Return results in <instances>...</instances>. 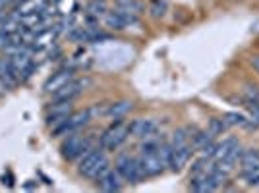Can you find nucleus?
<instances>
[{"mask_svg": "<svg viewBox=\"0 0 259 193\" xmlns=\"http://www.w3.org/2000/svg\"><path fill=\"white\" fill-rule=\"evenodd\" d=\"M128 135H130L128 124L124 120H114V124L108 129H105L103 135H101V141H99L101 143V149H107V151L118 149L120 145L128 139Z\"/></svg>", "mask_w": 259, "mask_h": 193, "instance_id": "nucleus-2", "label": "nucleus"}, {"mask_svg": "<svg viewBox=\"0 0 259 193\" xmlns=\"http://www.w3.org/2000/svg\"><path fill=\"white\" fill-rule=\"evenodd\" d=\"M192 137H194V135H190V129H188V128L176 129V131L172 133L170 145H172V147H182V145H190V143H192Z\"/></svg>", "mask_w": 259, "mask_h": 193, "instance_id": "nucleus-18", "label": "nucleus"}, {"mask_svg": "<svg viewBox=\"0 0 259 193\" xmlns=\"http://www.w3.org/2000/svg\"><path fill=\"white\" fill-rule=\"evenodd\" d=\"M157 133V122L149 118H138L130 124V135L138 137V139H143L147 135H153Z\"/></svg>", "mask_w": 259, "mask_h": 193, "instance_id": "nucleus-10", "label": "nucleus"}, {"mask_svg": "<svg viewBox=\"0 0 259 193\" xmlns=\"http://www.w3.org/2000/svg\"><path fill=\"white\" fill-rule=\"evenodd\" d=\"M74 79V72L72 70H60V72H56V74H53L47 81H45V91L47 93H56L58 89H62V87L66 85V83H70Z\"/></svg>", "mask_w": 259, "mask_h": 193, "instance_id": "nucleus-12", "label": "nucleus"}, {"mask_svg": "<svg viewBox=\"0 0 259 193\" xmlns=\"http://www.w3.org/2000/svg\"><path fill=\"white\" fill-rule=\"evenodd\" d=\"M223 118H225L228 126H246V122H248V118L244 114H240V112H227Z\"/></svg>", "mask_w": 259, "mask_h": 193, "instance_id": "nucleus-21", "label": "nucleus"}, {"mask_svg": "<svg viewBox=\"0 0 259 193\" xmlns=\"http://www.w3.org/2000/svg\"><path fill=\"white\" fill-rule=\"evenodd\" d=\"M58 27L56 29H45L41 31L37 37H35V41H33V49H37V51H43V49H51L56 41V35H58Z\"/></svg>", "mask_w": 259, "mask_h": 193, "instance_id": "nucleus-14", "label": "nucleus"}, {"mask_svg": "<svg viewBox=\"0 0 259 193\" xmlns=\"http://www.w3.org/2000/svg\"><path fill=\"white\" fill-rule=\"evenodd\" d=\"M192 153H194L192 143H190V145H182V147H172V155H170V161H168V168L174 172L182 170L184 166L188 164V161H190Z\"/></svg>", "mask_w": 259, "mask_h": 193, "instance_id": "nucleus-9", "label": "nucleus"}, {"mask_svg": "<svg viewBox=\"0 0 259 193\" xmlns=\"http://www.w3.org/2000/svg\"><path fill=\"white\" fill-rule=\"evenodd\" d=\"M108 170H110V161L105 157L103 149H91L79 161V172L89 180L97 182L99 178H103Z\"/></svg>", "mask_w": 259, "mask_h": 193, "instance_id": "nucleus-1", "label": "nucleus"}, {"mask_svg": "<svg viewBox=\"0 0 259 193\" xmlns=\"http://www.w3.org/2000/svg\"><path fill=\"white\" fill-rule=\"evenodd\" d=\"M138 161H140V166H141V170H143V176H145V178H149V176H159V174L166 168L164 162L159 159L157 153H141V157Z\"/></svg>", "mask_w": 259, "mask_h": 193, "instance_id": "nucleus-6", "label": "nucleus"}, {"mask_svg": "<svg viewBox=\"0 0 259 193\" xmlns=\"http://www.w3.org/2000/svg\"><path fill=\"white\" fill-rule=\"evenodd\" d=\"M236 143H238L236 137H227V139H223V143H217L215 153H213V161H221V159H225V157L228 155V151L232 149Z\"/></svg>", "mask_w": 259, "mask_h": 193, "instance_id": "nucleus-17", "label": "nucleus"}, {"mask_svg": "<svg viewBox=\"0 0 259 193\" xmlns=\"http://www.w3.org/2000/svg\"><path fill=\"white\" fill-rule=\"evenodd\" d=\"M116 170L120 172V176L130 183H140L145 176H143V170L140 166V161L130 157V155H122L116 159Z\"/></svg>", "mask_w": 259, "mask_h": 193, "instance_id": "nucleus-3", "label": "nucleus"}, {"mask_svg": "<svg viewBox=\"0 0 259 193\" xmlns=\"http://www.w3.org/2000/svg\"><path fill=\"white\" fill-rule=\"evenodd\" d=\"M251 66H253V70L259 74V56H253V58H251Z\"/></svg>", "mask_w": 259, "mask_h": 193, "instance_id": "nucleus-28", "label": "nucleus"}, {"mask_svg": "<svg viewBox=\"0 0 259 193\" xmlns=\"http://www.w3.org/2000/svg\"><path fill=\"white\" fill-rule=\"evenodd\" d=\"M240 164H242V174L253 170V168H259V151L257 149H248L242 153L240 157Z\"/></svg>", "mask_w": 259, "mask_h": 193, "instance_id": "nucleus-15", "label": "nucleus"}, {"mask_svg": "<svg viewBox=\"0 0 259 193\" xmlns=\"http://www.w3.org/2000/svg\"><path fill=\"white\" fill-rule=\"evenodd\" d=\"M105 23H107V27H110V29L120 31V29H126L132 23H138V16H132V14H126V12L116 8L114 12H108L107 18H105Z\"/></svg>", "mask_w": 259, "mask_h": 193, "instance_id": "nucleus-7", "label": "nucleus"}, {"mask_svg": "<svg viewBox=\"0 0 259 193\" xmlns=\"http://www.w3.org/2000/svg\"><path fill=\"white\" fill-rule=\"evenodd\" d=\"M91 149H93V147H91V141L87 139V137H83V135H79L77 131L70 133L68 139L62 143V155H64L66 159L83 157V155H87Z\"/></svg>", "mask_w": 259, "mask_h": 193, "instance_id": "nucleus-4", "label": "nucleus"}, {"mask_svg": "<svg viewBox=\"0 0 259 193\" xmlns=\"http://www.w3.org/2000/svg\"><path fill=\"white\" fill-rule=\"evenodd\" d=\"M74 114V105L72 101H53L51 107L47 110V126L56 128L60 126L64 120H68Z\"/></svg>", "mask_w": 259, "mask_h": 193, "instance_id": "nucleus-5", "label": "nucleus"}, {"mask_svg": "<svg viewBox=\"0 0 259 193\" xmlns=\"http://www.w3.org/2000/svg\"><path fill=\"white\" fill-rule=\"evenodd\" d=\"M116 8L126 12V14H132V16H140V12L143 10L141 2H138V0H118L116 2Z\"/></svg>", "mask_w": 259, "mask_h": 193, "instance_id": "nucleus-19", "label": "nucleus"}, {"mask_svg": "<svg viewBox=\"0 0 259 193\" xmlns=\"http://www.w3.org/2000/svg\"><path fill=\"white\" fill-rule=\"evenodd\" d=\"M124 182H126V180L120 176V172L116 170V168H114V170L110 168L103 178L97 180V187L101 191H120Z\"/></svg>", "mask_w": 259, "mask_h": 193, "instance_id": "nucleus-11", "label": "nucleus"}, {"mask_svg": "<svg viewBox=\"0 0 259 193\" xmlns=\"http://www.w3.org/2000/svg\"><path fill=\"white\" fill-rule=\"evenodd\" d=\"M230 128L227 122H225V118H213L211 122H209V131L213 133V135H223L227 129Z\"/></svg>", "mask_w": 259, "mask_h": 193, "instance_id": "nucleus-20", "label": "nucleus"}, {"mask_svg": "<svg viewBox=\"0 0 259 193\" xmlns=\"http://www.w3.org/2000/svg\"><path fill=\"white\" fill-rule=\"evenodd\" d=\"M105 10H107V6H105L103 0H95V2L89 4V8H87L89 16H101V14H105Z\"/></svg>", "mask_w": 259, "mask_h": 193, "instance_id": "nucleus-23", "label": "nucleus"}, {"mask_svg": "<svg viewBox=\"0 0 259 193\" xmlns=\"http://www.w3.org/2000/svg\"><path fill=\"white\" fill-rule=\"evenodd\" d=\"M166 8H168V2L166 0H153L149 12H151L153 18H161V16L166 14Z\"/></svg>", "mask_w": 259, "mask_h": 193, "instance_id": "nucleus-22", "label": "nucleus"}, {"mask_svg": "<svg viewBox=\"0 0 259 193\" xmlns=\"http://www.w3.org/2000/svg\"><path fill=\"white\" fill-rule=\"evenodd\" d=\"M87 85V79H72L70 83H66L62 89H58L56 93H53V101H74Z\"/></svg>", "mask_w": 259, "mask_h": 193, "instance_id": "nucleus-8", "label": "nucleus"}, {"mask_svg": "<svg viewBox=\"0 0 259 193\" xmlns=\"http://www.w3.org/2000/svg\"><path fill=\"white\" fill-rule=\"evenodd\" d=\"M246 101H248L251 107H253V105H257L259 103V89L257 87H248V89H246Z\"/></svg>", "mask_w": 259, "mask_h": 193, "instance_id": "nucleus-25", "label": "nucleus"}, {"mask_svg": "<svg viewBox=\"0 0 259 193\" xmlns=\"http://www.w3.org/2000/svg\"><path fill=\"white\" fill-rule=\"evenodd\" d=\"M132 108H134V103H132V101H118V103H114V105H108L105 114H107L110 120H124L130 112H132Z\"/></svg>", "mask_w": 259, "mask_h": 193, "instance_id": "nucleus-13", "label": "nucleus"}, {"mask_svg": "<svg viewBox=\"0 0 259 193\" xmlns=\"http://www.w3.org/2000/svg\"><path fill=\"white\" fill-rule=\"evenodd\" d=\"M10 39H12V35L0 31V51H6V49L10 46Z\"/></svg>", "mask_w": 259, "mask_h": 193, "instance_id": "nucleus-27", "label": "nucleus"}, {"mask_svg": "<svg viewBox=\"0 0 259 193\" xmlns=\"http://www.w3.org/2000/svg\"><path fill=\"white\" fill-rule=\"evenodd\" d=\"M91 120H93V112H91V108H89V110H79V112H74L68 122H70L72 131H79L81 128H85Z\"/></svg>", "mask_w": 259, "mask_h": 193, "instance_id": "nucleus-16", "label": "nucleus"}, {"mask_svg": "<svg viewBox=\"0 0 259 193\" xmlns=\"http://www.w3.org/2000/svg\"><path fill=\"white\" fill-rule=\"evenodd\" d=\"M246 126H249V128H257L259 126V103L251 107V122H246Z\"/></svg>", "mask_w": 259, "mask_h": 193, "instance_id": "nucleus-26", "label": "nucleus"}, {"mask_svg": "<svg viewBox=\"0 0 259 193\" xmlns=\"http://www.w3.org/2000/svg\"><path fill=\"white\" fill-rule=\"evenodd\" d=\"M242 176H244V180H246L248 185H259V168H253V170L246 172Z\"/></svg>", "mask_w": 259, "mask_h": 193, "instance_id": "nucleus-24", "label": "nucleus"}]
</instances>
